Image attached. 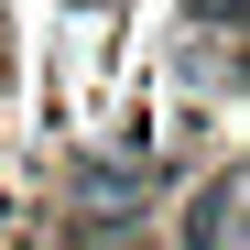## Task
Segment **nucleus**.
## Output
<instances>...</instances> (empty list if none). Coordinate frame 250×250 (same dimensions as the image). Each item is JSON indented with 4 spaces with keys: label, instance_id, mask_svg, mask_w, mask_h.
Here are the masks:
<instances>
[{
    "label": "nucleus",
    "instance_id": "nucleus-1",
    "mask_svg": "<svg viewBox=\"0 0 250 250\" xmlns=\"http://www.w3.org/2000/svg\"><path fill=\"white\" fill-rule=\"evenodd\" d=\"M196 11H207V22H218V33H239V0H196Z\"/></svg>",
    "mask_w": 250,
    "mask_h": 250
}]
</instances>
